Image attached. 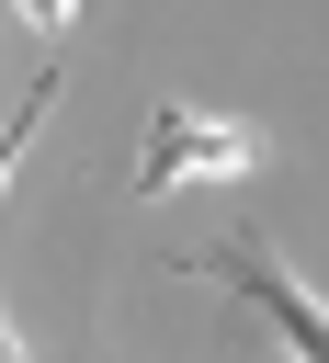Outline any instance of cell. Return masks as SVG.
<instances>
[{
    "label": "cell",
    "mask_w": 329,
    "mask_h": 363,
    "mask_svg": "<svg viewBox=\"0 0 329 363\" xmlns=\"http://www.w3.org/2000/svg\"><path fill=\"white\" fill-rule=\"evenodd\" d=\"M0 352H11V329H0Z\"/></svg>",
    "instance_id": "cell-5"
},
{
    "label": "cell",
    "mask_w": 329,
    "mask_h": 363,
    "mask_svg": "<svg viewBox=\"0 0 329 363\" xmlns=\"http://www.w3.org/2000/svg\"><path fill=\"white\" fill-rule=\"evenodd\" d=\"M182 272H204V284L250 295V306H261V318H272L295 352H329V306H318V295H306V284L272 261V238H261V227H227V250H204V261H182Z\"/></svg>",
    "instance_id": "cell-2"
},
{
    "label": "cell",
    "mask_w": 329,
    "mask_h": 363,
    "mask_svg": "<svg viewBox=\"0 0 329 363\" xmlns=\"http://www.w3.org/2000/svg\"><path fill=\"white\" fill-rule=\"evenodd\" d=\"M45 113H57V68H45V79H34V102H23L11 125H0V182H11V159L34 147V125H45Z\"/></svg>",
    "instance_id": "cell-3"
},
{
    "label": "cell",
    "mask_w": 329,
    "mask_h": 363,
    "mask_svg": "<svg viewBox=\"0 0 329 363\" xmlns=\"http://www.w3.org/2000/svg\"><path fill=\"white\" fill-rule=\"evenodd\" d=\"M23 11H34V23H68V11H79V0H23Z\"/></svg>",
    "instance_id": "cell-4"
},
{
    "label": "cell",
    "mask_w": 329,
    "mask_h": 363,
    "mask_svg": "<svg viewBox=\"0 0 329 363\" xmlns=\"http://www.w3.org/2000/svg\"><path fill=\"white\" fill-rule=\"evenodd\" d=\"M261 170V136L238 113H204V102H159L147 113V147H136V204L182 193V182H238Z\"/></svg>",
    "instance_id": "cell-1"
}]
</instances>
